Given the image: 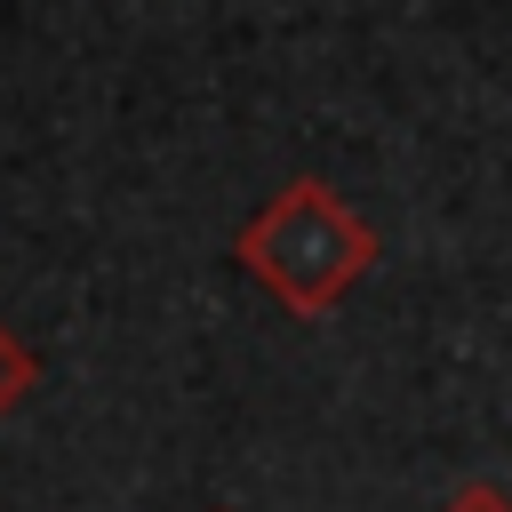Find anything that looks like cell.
Returning a JSON list of instances; mask_svg holds the SVG:
<instances>
[{
	"mask_svg": "<svg viewBox=\"0 0 512 512\" xmlns=\"http://www.w3.org/2000/svg\"><path fill=\"white\" fill-rule=\"evenodd\" d=\"M232 256H240V272L272 296V304H288L296 320H328L368 272H376V224L336 192V184H320V176H288L240 232H232Z\"/></svg>",
	"mask_w": 512,
	"mask_h": 512,
	"instance_id": "6da1fadb",
	"label": "cell"
},
{
	"mask_svg": "<svg viewBox=\"0 0 512 512\" xmlns=\"http://www.w3.org/2000/svg\"><path fill=\"white\" fill-rule=\"evenodd\" d=\"M32 384H40V352H32V344L0 320V424H8V408H16Z\"/></svg>",
	"mask_w": 512,
	"mask_h": 512,
	"instance_id": "7a4b0ae2",
	"label": "cell"
},
{
	"mask_svg": "<svg viewBox=\"0 0 512 512\" xmlns=\"http://www.w3.org/2000/svg\"><path fill=\"white\" fill-rule=\"evenodd\" d=\"M440 512H512V496H504V488H488V480H464Z\"/></svg>",
	"mask_w": 512,
	"mask_h": 512,
	"instance_id": "3957f363",
	"label": "cell"
},
{
	"mask_svg": "<svg viewBox=\"0 0 512 512\" xmlns=\"http://www.w3.org/2000/svg\"><path fill=\"white\" fill-rule=\"evenodd\" d=\"M216 512H224V504H216Z\"/></svg>",
	"mask_w": 512,
	"mask_h": 512,
	"instance_id": "277c9868",
	"label": "cell"
}]
</instances>
